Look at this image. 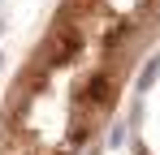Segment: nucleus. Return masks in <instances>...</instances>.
Instances as JSON below:
<instances>
[{"instance_id": "f257e3e1", "label": "nucleus", "mask_w": 160, "mask_h": 155, "mask_svg": "<svg viewBox=\"0 0 160 155\" xmlns=\"http://www.w3.org/2000/svg\"><path fill=\"white\" fill-rule=\"evenodd\" d=\"M160 43V0H56L0 103V155H108Z\"/></svg>"}]
</instances>
